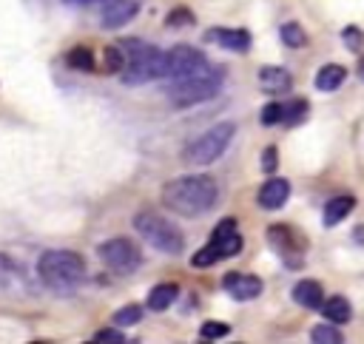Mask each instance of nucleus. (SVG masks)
Masks as SVG:
<instances>
[{
    "label": "nucleus",
    "instance_id": "19",
    "mask_svg": "<svg viewBox=\"0 0 364 344\" xmlns=\"http://www.w3.org/2000/svg\"><path fill=\"white\" fill-rule=\"evenodd\" d=\"M321 313L333 324H344V321L353 318V307H350V301L344 296H330L327 301H321Z\"/></svg>",
    "mask_w": 364,
    "mask_h": 344
},
{
    "label": "nucleus",
    "instance_id": "7",
    "mask_svg": "<svg viewBox=\"0 0 364 344\" xmlns=\"http://www.w3.org/2000/svg\"><path fill=\"white\" fill-rule=\"evenodd\" d=\"M233 134H236L233 122H216L202 136H196L193 142L185 145L182 159L188 165H210V162H216L228 151V145L233 142Z\"/></svg>",
    "mask_w": 364,
    "mask_h": 344
},
{
    "label": "nucleus",
    "instance_id": "14",
    "mask_svg": "<svg viewBox=\"0 0 364 344\" xmlns=\"http://www.w3.org/2000/svg\"><path fill=\"white\" fill-rule=\"evenodd\" d=\"M287 199H290V182L282 176H270L259 188V208H264V210H279V208H284Z\"/></svg>",
    "mask_w": 364,
    "mask_h": 344
},
{
    "label": "nucleus",
    "instance_id": "18",
    "mask_svg": "<svg viewBox=\"0 0 364 344\" xmlns=\"http://www.w3.org/2000/svg\"><path fill=\"white\" fill-rule=\"evenodd\" d=\"M176 296H179V287H176L173 281H162V284H156V287L148 293V310H154V313L168 310V307L176 301Z\"/></svg>",
    "mask_w": 364,
    "mask_h": 344
},
{
    "label": "nucleus",
    "instance_id": "2",
    "mask_svg": "<svg viewBox=\"0 0 364 344\" xmlns=\"http://www.w3.org/2000/svg\"><path fill=\"white\" fill-rule=\"evenodd\" d=\"M125 54V65L119 71L125 85H139L148 80H162V68H165V51H159L156 45L139 40V37H128L122 45Z\"/></svg>",
    "mask_w": 364,
    "mask_h": 344
},
{
    "label": "nucleus",
    "instance_id": "24",
    "mask_svg": "<svg viewBox=\"0 0 364 344\" xmlns=\"http://www.w3.org/2000/svg\"><path fill=\"white\" fill-rule=\"evenodd\" d=\"M307 102L304 100H293V102H284L282 105V122L284 125H296V122H301L304 117H307Z\"/></svg>",
    "mask_w": 364,
    "mask_h": 344
},
{
    "label": "nucleus",
    "instance_id": "9",
    "mask_svg": "<svg viewBox=\"0 0 364 344\" xmlns=\"http://www.w3.org/2000/svg\"><path fill=\"white\" fill-rule=\"evenodd\" d=\"M208 68V57L193 48V45H173L171 51H165V68H162V80H176V77H188L196 71Z\"/></svg>",
    "mask_w": 364,
    "mask_h": 344
},
{
    "label": "nucleus",
    "instance_id": "34",
    "mask_svg": "<svg viewBox=\"0 0 364 344\" xmlns=\"http://www.w3.org/2000/svg\"><path fill=\"white\" fill-rule=\"evenodd\" d=\"M11 267H14V264H11V262H9L6 256H0V276H6V273H11Z\"/></svg>",
    "mask_w": 364,
    "mask_h": 344
},
{
    "label": "nucleus",
    "instance_id": "29",
    "mask_svg": "<svg viewBox=\"0 0 364 344\" xmlns=\"http://www.w3.org/2000/svg\"><path fill=\"white\" fill-rule=\"evenodd\" d=\"M341 40H344V45H347L350 51H361V45H364V31H361L358 26H347V28L341 31Z\"/></svg>",
    "mask_w": 364,
    "mask_h": 344
},
{
    "label": "nucleus",
    "instance_id": "33",
    "mask_svg": "<svg viewBox=\"0 0 364 344\" xmlns=\"http://www.w3.org/2000/svg\"><path fill=\"white\" fill-rule=\"evenodd\" d=\"M63 3H65V6H77V9H97V11H100V9H105L111 0H63Z\"/></svg>",
    "mask_w": 364,
    "mask_h": 344
},
{
    "label": "nucleus",
    "instance_id": "15",
    "mask_svg": "<svg viewBox=\"0 0 364 344\" xmlns=\"http://www.w3.org/2000/svg\"><path fill=\"white\" fill-rule=\"evenodd\" d=\"M256 80H259V88L267 91V94H284V91H290V85H293L290 71H284V68H279V65H264V68H259Z\"/></svg>",
    "mask_w": 364,
    "mask_h": 344
},
{
    "label": "nucleus",
    "instance_id": "23",
    "mask_svg": "<svg viewBox=\"0 0 364 344\" xmlns=\"http://www.w3.org/2000/svg\"><path fill=\"white\" fill-rule=\"evenodd\" d=\"M279 37H282V43L287 48H301L307 43V34H304V28L299 23H284L282 31H279Z\"/></svg>",
    "mask_w": 364,
    "mask_h": 344
},
{
    "label": "nucleus",
    "instance_id": "28",
    "mask_svg": "<svg viewBox=\"0 0 364 344\" xmlns=\"http://www.w3.org/2000/svg\"><path fill=\"white\" fill-rule=\"evenodd\" d=\"M193 23V11L191 9H171L168 11V17H165V26L168 28H179V26H191Z\"/></svg>",
    "mask_w": 364,
    "mask_h": 344
},
{
    "label": "nucleus",
    "instance_id": "27",
    "mask_svg": "<svg viewBox=\"0 0 364 344\" xmlns=\"http://www.w3.org/2000/svg\"><path fill=\"white\" fill-rule=\"evenodd\" d=\"M199 335H202L205 341H219V338L230 335V327H228L225 321H205V324L199 327Z\"/></svg>",
    "mask_w": 364,
    "mask_h": 344
},
{
    "label": "nucleus",
    "instance_id": "20",
    "mask_svg": "<svg viewBox=\"0 0 364 344\" xmlns=\"http://www.w3.org/2000/svg\"><path fill=\"white\" fill-rule=\"evenodd\" d=\"M344 80H347V71H344L341 65L330 63V65L318 68V74H316V88H318V91H336V88L344 85Z\"/></svg>",
    "mask_w": 364,
    "mask_h": 344
},
{
    "label": "nucleus",
    "instance_id": "30",
    "mask_svg": "<svg viewBox=\"0 0 364 344\" xmlns=\"http://www.w3.org/2000/svg\"><path fill=\"white\" fill-rule=\"evenodd\" d=\"M259 119H262V125H279V122H282V102H267V105H262Z\"/></svg>",
    "mask_w": 364,
    "mask_h": 344
},
{
    "label": "nucleus",
    "instance_id": "3",
    "mask_svg": "<svg viewBox=\"0 0 364 344\" xmlns=\"http://www.w3.org/2000/svg\"><path fill=\"white\" fill-rule=\"evenodd\" d=\"M37 276L51 290H71L85 279V259L77 250H46L37 259Z\"/></svg>",
    "mask_w": 364,
    "mask_h": 344
},
{
    "label": "nucleus",
    "instance_id": "10",
    "mask_svg": "<svg viewBox=\"0 0 364 344\" xmlns=\"http://www.w3.org/2000/svg\"><path fill=\"white\" fill-rule=\"evenodd\" d=\"M267 242L273 244V250L284 259V264L290 270H299L301 267V256H304V247L307 242L287 225H270L267 227Z\"/></svg>",
    "mask_w": 364,
    "mask_h": 344
},
{
    "label": "nucleus",
    "instance_id": "25",
    "mask_svg": "<svg viewBox=\"0 0 364 344\" xmlns=\"http://www.w3.org/2000/svg\"><path fill=\"white\" fill-rule=\"evenodd\" d=\"M142 318V307L139 304H125V307H119L117 313H114V324L117 327H131V324H136Z\"/></svg>",
    "mask_w": 364,
    "mask_h": 344
},
{
    "label": "nucleus",
    "instance_id": "4",
    "mask_svg": "<svg viewBox=\"0 0 364 344\" xmlns=\"http://www.w3.org/2000/svg\"><path fill=\"white\" fill-rule=\"evenodd\" d=\"M222 88V71L216 68H205V71H196V74H188V77H176L171 80L168 85V100L171 105L176 108H191V105H199V102H208L219 94Z\"/></svg>",
    "mask_w": 364,
    "mask_h": 344
},
{
    "label": "nucleus",
    "instance_id": "6",
    "mask_svg": "<svg viewBox=\"0 0 364 344\" xmlns=\"http://www.w3.org/2000/svg\"><path fill=\"white\" fill-rule=\"evenodd\" d=\"M242 244H245V242H242V233H239V227H236V219H233V216H225V219L213 227L210 242H208L202 250L193 253L191 264H193V267H210V264H216V262H222V259L236 256V253L242 250Z\"/></svg>",
    "mask_w": 364,
    "mask_h": 344
},
{
    "label": "nucleus",
    "instance_id": "16",
    "mask_svg": "<svg viewBox=\"0 0 364 344\" xmlns=\"http://www.w3.org/2000/svg\"><path fill=\"white\" fill-rule=\"evenodd\" d=\"M293 301H296L299 307L316 310V307H321V301H324V290H321V284H318L316 279H304V281H299V284L293 287Z\"/></svg>",
    "mask_w": 364,
    "mask_h": 344
},
{
    "label": "nucleus",
    "instance_id": "22",
    "mask_svg": "<svg viewBox=\"0 0 364 344\" xmlns=\"http://www.w3.org/2000/svg\"><path fill=\"white\" fill-rule=\"evenodd\" d=\"M310 338H313V344H341V341H344V335L333 327V321L316 324V327L310 330Z\"/></svg>",
    "mask_w": 364,
    "mask_h": 344
},
{
    "label": "nucleus",
    "instance_id": "32",
    "mask_svg": "<svg viewBox=\"0 0 364 344\" xmlns=\"http://www.w3.org/2000/svg\"><path fill=\"white\" fill-rule=\"evenodd\" d=\"M94 341H100V344H122L125 335H119L117 330H97L94 333Z\"/></svg>",
    "mask_w": 364,
    "mask_h": 344
},
{
    "label": "nucleus",
    "instance_id": "26",
    "mask_svg": "<svg viewBox=\"0 0 364 344\" xmlns=\"http://www.w3.org/2000/svg\"><path fill=\"white\" fill-rule=\"evenodd\" d=\"M102 63H105V71L119 74L122 65H125V54H122V48H119V45H108V48L102 51Z\"/></svg>",
    "mask_w": 364,
    "mask_h": 344
},
{
    "label": "nucleus",
    "instance_id": "21",
    "mask_svg": "<svg viewBox=\"0 0 364 344\" xmlns=\"http://www.w3.org/2000/svg\"><path fill=\"white\" fill-rule=\"evenodd\" d=\"M65 63H68V68L71 71H94L97 65V60H94V54H91V48H85V45H77V48H71L68 54H65Z\"/></svg>",
    "mask_w": 364,
    "mask_h": 344
},
{
    "label": "nucleus",
    "instance_id": "13",
    "mask_svg": "<svg viewBox=\"0 0 364 344\" xmlns=\"http://www.w3.org/2000/svg\"><path fill=\"white\" fill-rule=\"evenodd\" d=\"M205 40H210L228 51H239V54H245L253 43L250 31H245V28H210V31H205Z\"/></svg>",
    "mask_w": 364,
    "mask_h": 344
},
{
    "label": "nucleus",
    "instance_id": "1",
    "mask_svg": "<svg viewBox=\"0 0 364 344\" xmlns=\"http://www.w3.org/2000/svg\"><path fill=\"white\" fill-rule=\"evenodd\" d=\"M216 199H219V185L205 173L179 176L162 185L165 208L179 216H202L216 205Z\"/></svg>",
    "mask_w": 364,
    "mask_h": 344
},
{
    "label": "nucleus",
    "instance_id": "35",
    "mask_svg": "<svg viewBox=\"0 0 364 344\" xmlns=\"http://www.w3.org/2000/svg\"><path fill=\"white\" fill-rule=\"evenodd\" d=\"M358 77H361V80H364V57H361V60H358Z\"/></svg>",
    "mask_w": 364,
    "mask_h": 344
},
{
    "label": "nucleus",
    "instance_id": "5",
    "mask_svg": "<svg viewBox=\"0 0 364 344\" xmlns=\"http://www.w3.org/2000/svg\"><path fill=\"white\" fill-rule=\"evenodd\" d=\"M134 227H136V233H139L151 247H156L159 253L179 256L182 247H185V236H182V230H179L173 222H168L165 216L154 213V210H142V213H136V216H134Z\"/></svg>",
    "mask_w": 364,
    "mask_h": 344
},
{
    "label": "nucleus",
    "instance_id": "11",
    "mask_svg": "<svg viewBox=\"0 0 364 344\" xmlns=\"http://www.w3.org/2000/svg\"><path fill=\"white\" fill-rule=\"evenodd\" d=\"M222 287H225L233 299H239V301H250V299L262 296V290H264L262 279H259V276H250V273H228V276L222 279Z\"/></svg>",
    "mask_w": 364,
    "mask_h": 344
},
{
    "label": "nucleus",
    "instance_id": "17",
    "mask_svg": "<svg viewBox=\"0 0 364 344\" xmlns=\"http://www.w3.org/2000/svg\"><path fill=\"white\" fill-rule=\"evenodd\" d=\"M355 208V196H333L327 205H324V225L327 227H336L338 222L347 219V213Z\"/></svg>",
    "mask_w": 364,
    "mask_h": 344
},
{
    "label": "nucleus",
    "instance_id": "12",
    "mask_svg": "<svg viewBox=\"0 0 364 344\" xmlns=\"http://www.w3.org/2000/svg\"><path fill=\"white\" fill-rule=\"evenodd\" d=\"M136 11H139L136 0H111L105 9H100V23L102 28H119L128 20H134Z\"/></svg>",
    "mask_w": 364,
    "mask_h": 344
},
{
    "label": "nucleus",
    "instance_id": "31",
    "mask_svg": "<svg viewBox=\"0 0 364 344\" xmlns=\"http://www.w3.org/2000/svg\"><path fill=\"white\" fill-rule=\"evenodd\" d=\"M276 165H279V151L270 145V148L262 151V171L273 176V173H276Z\"/></svg>",
    "mask_w": 364,
    "mask_h": 344
},
{
    "label": "nucleus",
    "instance_id": "8",
    "mask_svg": "<svg viewBox=\"0 0 364 344\" xmlns=\"http://www.w3.org/2000/svg\"><path fill=\"white\" fill-rule=\"evenodd\" d=\"M97 253H100V259H102L114 273H134V270L139 267V262H142L139 247H136L131 239H125V236H114V239L102 242V244L97 247Z\"/></svg>",
    "mask_w": 364,
    "mask_h": 344
}]
</instances>
